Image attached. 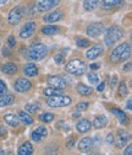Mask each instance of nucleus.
<instances>
[{
	"label": "nucleus",
	"instance_id": "1",
	"mask_svg": "<svg viewBox=\"0 0 132 155\" xmlns=\"http://www.w3.org/2000/svg\"><path fill=\"white\" fill-rule=\"evenodd\" d=\"M131 55V46L128 43H121L112 49L110 54V61L112 63L118 62H126Z\"/></svg>",
	"mask_w": 132,
	"mask_h": 155
},
{
	"label": "nucleus",
	"instance_id": "2",
	"mask_svg": "<svg viewBox=\"0 0 132 155\" xmlns=\"http://www.w3.org/2000/svg\"><path fill=\"white\" fill-rule=\"evenodd\" d=\"M124 35H125V31H124V28H121L120 26H110V27L105 31L104 42H105L108 46H111V45L119 42L121 38L124 37Z\"/></svg>",
	"mask_w": 132,
	"mask_h": 155
},
{
	"label": "nucleus",
	"instance_id": "3",
	"mask_svg": "<svg viewBox=\"0 0 132 155\" xmlns=\"http://www.w3.org/2000/svg\"><path fill=\"white\" fill-rule=\"evenodd\" d=\"M48 54V48L44 43L33 42L28 48V57L32 61H41Z\"/></svg>",
	"mask_w": 132,
	"mask_h": 155
},
{
	"label": "nucleus",
	"instance_id": "4",
	"mask_svg": "<svg viewBox=\"0 0 132 155\" xmlns=\"http://www.w3.org/2000/svg\"><path fill=\"white\" fill-rule=\"evenodd\" d=\"M86 69H87V65L81 59H71L70 62H67V64L65 65V70L69 73V74H72V75H82L83 73H86Z\"/></svg>",
	"mask_w": 132,
	"mask_h": 155
},
{
	"label": "nucleus",
	"instance_id": "5",
	"mask_svg": "<svg viewBox=\"0 0 132 155\" xmlns=\"http://www.w3.org/2000/svg\"><path fill=\"white\" fill-rule=\"evenodd\" d=\"M72 102V99L70 96H66V95H54V96H49L48 100H47V105L50 106V107H65V106H69L70 104Z\"/></svg>",
	"mask_w": 132,
	"mask_h": 155
},
{
	"label": "nucleus",
	"instance_id": "6",
	"mask_svg": "<svg viewBox=\"0 0 132 155\" xmlns=\"http://www.w3.org/2000/svg\"><path fill=\"white\" fill-rule=\"evenodd\" d=\"M60 0H35L34 3V10L39 12H45L51 10L53 8L58 6Z\"/></svg>",
	"mask_w": 132,
	"mask_h": 155
},
{
	"label": "nucleus",
	"instance_id": "7",
	"mask_svg": "<svg viewBox=\"0 0 132 155\" xmlns=\"http://www.w3.org/2000/svg\"><path fill=\"white\" fill-rule=\"evenodd\" d=\"M22 16H23V9L20 8V6H16L10 11V14L8 16V21L11 25H16V24H18L21 21Z\"/></svg>",
	"mask_w": 132,
	"mask_h": 155
},
{
	"label": "nucleus",
	"instance_id": "8",
	"mask_svg": "<svg viewBox=\"0 0 132 155\" xmlns=\"http://www.w3.org/2000/svg\"><path fill=\"white\" fill-rule=\"evenodd\" d=\"M31 87H32V83L28 79H25V78H18L14 84V89L17 92H26Z\"/></svg>",
	"mask_w": 132,
	"mask_h": 155
},
{
	"label": "nucleus",
	"instance_id": "9",
	"mask_svg": "<svg viewBox=\"0 0 132 155\" xmlns=\"http://www.w3.org/2000/svg\"><path fill=\"white\" fill-rule=\"evenodd\" d=\"M104 31H105V27L102 22H94V24H91L87 27V35L91 36V37H98Z\"/></svg>",
	"mask_w": 132,
	"mask_h": 155
},
{
	"label": "nucleus",
	"instance_id": "10",
	"mask_svg": "<svg viewBox=\"0 0 132 155\" xmlns=\"http://www.w3.org/2000/svg\"><path fill=\"white\" fill-rule=\"evenodd\" d=\"M48 83L53 86V87H56V89H61L64 90L67 85L66 80L64 79L63 76H58V75H54V76H49L48 78Z\"/></svg>",
	"mask_w": 132,
	"mask_h": 155
},
{
	"label": "nucleus",
	"instance_id": "11",
	"mask_svg": "<svg viewBox=\"0 0 132 155\" xmlns=\"http://www.w3.org/2000/svg\"><path fill=\"white\" fill-rule=\"evenodd\" d=\"M35 28H37V26H35L34 22H27V24H25L22 26V28L20 30V37L23 38V40H26V38H29L34 33Z\"/></svg>",
	"mask_w": 132,
	"mask_h": 155
},
{
	"label": "nucleus",
	"instance_id": "12",
	"mask_svg": "<svg viewBox=\"0 0 132 155\" xmlns=\"http://www.w3.org/2000/svg\"><path fill=\"white\" fill-rule=\"evenodd\" d=\"M128 139H130V134L126 130H118L116 138H114V142L118 148H124L128 142Z\"/></svg>",
	"mask_w": 132,
	"mask_h": 155
},
{
	"label": "nucleus",
	"instance_id": "13",
	"mask_svg": "<svg viewBox=\"0 0 132 155\" xmlns=\"http://www.w3.org/2000/svg\"><path fill=\"white\" fill-rule=\"evenodd\" d=\"M104 52V47L102 45H94L86 52L87 59H97V58Z\"/></svg>",
	"mask_w": 132,
	"mask_h": 155
},
{
	"label": "nucleus",
	"instance_id": "14",
	"mask_svg": "<svg viewBox=\"0 0 132 155\" xmlns=\"http://www.w3.org/2000/svg\"><path fill=\"white\" fill-rule=\"evenodd\" d=\"M61 18H63V11L56 10V11H53L50 14H47L43 17V21L44 22H48V24H54V22L60 21Z\"/></svg>",
	"mask_w": 132,
	"mask_h": 155
},
{
	"label": "nucleus",
	"instance_id": "15",
	"mask_svg": "<svg viewBox=\"0 0 132 155\" xmlns=\"http://www.w3.org/2000/svg\"><path fill=\"white\" fill-rule=\"evenodd\" d=\"M23 74L28 78H33V76H37L38 75V68L34 63H27L25 67H23Z\"/></svg>",
	"mask_w": 132,
	"mask_h": 155
},
{
	"label": "nucleus",
	"instance_id": "16",
	"mask_svg": "<svg viewBox=\"0 0 132 155\" xmlns=\"http://www.w3.org/2000/svg\"><path fill=\"white\" fill-rule=\"evenodd\" d=\"M92 147H93V142L88 137L87 138H82L80 140V143H78V149H80L81 153H88V151H91Z\"/></svg>",
	"mask_w": 132,
	"mask_h": 155
},
{
	"label": "nucleus",
	"instance_id": "17",
	"mask_svg": "<svg viewBox=\"0 0 132 155\" xmlns=\"http://www.w3.org/2000/svg\"><path fill=\"white\" fill-rule=\"evenodd\" d=\"M110 112H111L112 114L116 116V117L119 118V121H120V123H122V124H127V123H128V118H127L126 113H125L124 111H121L120 108L111 107V108H110Z\"/></svg>",
	"mask_w": 132,
	"mask_h": 155
},
{
	"label": "nucleus",
	"instance_id": "18",
	"mask_svg": "<svg viewBox=\"0 0 132 155\" xmlns=\"http://www.w3.org/2000/svg\"><path fill=\"white\" fill-rule=\"evenodd\" d=\"M14 101H15L14 95H11V94H8V92L0 94V107H5V106H9V105H11Z\"/></svg>",
	"mask_w": 132,
	"mask_h": 155
},
{
	"label": "nucleus",
	"instance_id": "19",
	"mask_svg": "<svg viewBox=\"0 0 132 155\" xmlns=\"http://www.w3.org/2000/svg\"><path fill=\"white\" fill-rule=\"evenodd\" d=\"M121 5H122V0H102V6L103 9H106V10L115 9Z\"/></svg>",
	"mask_w": 132,
	"mask_h": 155
},
{
	"label": "nucleus",
	"instance_id": "20",
	"mask_svg": "<svg viewBox=\"0 0 132 155\" xmlns=\"http://www.w3.org/2000/svg\"><path fill=\"white\" fill-rule=\"evenodd\" d=\"M17 65L15 63H4L2 65V71L6 75H14L17 73Z\"/></svg>",
	"mask_w": 132,
	"mask_h": 155
},
{
	"label": "nucleus",
	"instance_id": "21",
	"mask_svg": "<svg viewBox=\"0 0 132 155\" xmlns=\"http://www.w3.org/2000/svg\"><path fill=\"white\" fill-rule=\"evenodd\" d=\"M91 127H92V123H91L88 120H81V121H78L77 124H76V129H77L80 133H86V132H88V130L91 129Z\"/></svg>",
	"mask_w": 132,
	"mask_h": 155
},
{
	"label": "nucleus",
	"instance_id": "22",
	"mask_svg": "<svg viewBox=\"0 0 132 155\" xmlns=\"http://www.w3.org/2000/svg\"><path fill=\"white\" fill-rule=\"evenodd\" d=\"M106 124H108V118L103 114L97 116V117L94 118V121H93V126H94V128H97V129L104 128Z\"/></svg>",
	"mask_w": 132,
	"mask_h": 155
},
{
	"label": "nucleus",
	"instance_id": "23",
	"mask_svg": "<svg viewBox=\"0 0 132 155\" xmlns=\"http://www.w3.org/2000/svg\"><path fill=\"white\" fill-rule=\"evenodd\" d=\"M18 121L20 122H22L23 124H26V126H31L32 123H33V118L31 117V116L28 114V112H26V111H21V112H18Z\"/></svg>",
	"mask_w": 132,
	"mask_h": 155
},
{
	"label": "nucleus",
	"instance_id": "24",
	"mask_svg": "<svg viewBox=\"0 0 132 155\" xmlns=\"http://www.w3.org/2000/svg\"><path fill=\"white\" fill-rule=\"evenodd\" d=\"M33 153V147L29 142H25L18 148V155H31Z\"/></svg>",
	"mask_w": 132,
	"mask_h": 155
},
{
	"label": "nucleus",
	"instance_id": "25",
	"mask_svg": "<svg viewBox=\"0 0 132 155\" xmlns=\"http://www.w3.org/2000/svg\"><path fill=\"white\" fill-rule=\"evenodd\" d=\"M4 120H5V122H6L9 126H11V127H17L18 123H20V121H18V117H17L16 114H12V113L5 114V116H4Z\"/></svg>",
	"mask_w": 132,
	"mask_h": 155
},
{
	"label": "nucleus",
	"instance_id": "26",
	"mask_svg": "<svg viewBox=\"0 0 132 155\" xmlns=\"http://www.w3.org/2000/svg\"><path fill=\"white\" fill-rule=\"evenodd\" d=\"M42 33L45 35V36H53V35H56V33H59V27H56L54 25H47L44 27H42Z\"/></svg>",
	"mask_w": 132,
	"mask_h": 155
},
{
	"label": "nucleus",
	"instance_id": "27",
	"mask_svg": "<svg viewBox=\"0 0 132 155\" xmlns=\"http://www.w3.org/2000/svg\"><path fill=\"white\" fill-rule=\"evenodd\" d=\"M98 5H99V0H84V2H83V8L87 11L96 10Z\"/></svg>",
	"mask_w": 132,
	"mask_h": 155
},
{
	"label": "nucleus",
	"instance_id": "28",
	"mask_svg": "<svg viewBox=\"0 0 132 155\" xmlns=\"http://www.w3.org/2000/svg\"><path fill=\"white\" fill-rule=\"evenodd\" d=\"M77 92L81 96H88V95H91L93 92V89L89 87V86H87V85H84V84H82V83H80L77 85Z\"/></svg>",
	"mask_w": 132,
	"mask_h": 155
},
{
	"label": "nucleus",
	"instance_id": "29",
	"mask_svg": "<svg viewBox=\"0 0 132 155\" xmlns=\"http://www.w3.org/2000/svg\"><path fill=\"white\" fill-rule=\"evenodd\" d=\"M41 107L42 106L39 104H27L25 106L26 112H28V113H35V112H38L41 110Z\"/></svg>",
	"mask_w": 132,
	"mask_h": 155
},
{
	"label": "nucleus",
	"instance_id": "30",
	"mask_svg": "<svg viewBox=\"0 0 132 155\" xmlns=\"http://www.w3.org/2000/svg\"><path fill=\"white\" fill-rule=\"evenodd\" d=\"M44 95L45 96H54V95H59V94H61V89H56V87H47V89H44Z\"/></svg>",
	"mask_w": 132,
	"mask_h": 155
},
{
	"label": "nucleus",
	"instance_id": "31",
	"mask_svg": "<svg viewBox=\"0 0 132 155\" xmlns=\"http://www.w3.org/2000/svg\"><path fill=\"white\" fill-rule=\"evenodd\" d=\"M39 120L42 122H44V123H50L54 120V114L53 113H49V112H44V113H42L39 116Z\"/></svg>",
	"mask_w": 132,
	"mask_h": 155
},
{
	"label": "nucleus",
	"instance_id": "32",
	"mask_svg": "<svg viewBox=\"0 0 132 155\" xmlns=\"http://www.w3.org/2000/svg\"><path fill=\"white\" fill-rule=\"evenodd\" d=\"M76 45H77L78 47H81V48H87V47L91 45V42H89V40H87V38L77 37V38H76Z\"/></svg>",
	"mask_w": 132,
	"mask_h": 155
},
{
	"label": "nucleus",
	"instance_id": "33",
	"mask_svg": "<svg viewBox=\"0 0 132 155\" xmlns=\"http://www.w3.org/2000/svg\"><path fill=\"white\" fill-rule=\"evenodd\" d=\"M128 94V89H127V85L125 81H121L120 83V86H119V95L121 96V97H126Z\"/></svg>",
	"mask_w": 132,
	"mask_h": 155
},
{
	"label": "nucleus",
	"instance_id": "34",
	"mask_svg": "<svg viewBox=\"0 0 132 155\" xmlns=\"http://www.w3.org/2000/svg\"><path fill=\"white\" fill-rule=\"evenodd\" d=\"M31 138H32V140L33 142H37V143H39V142H42L45 137H44V135H42L39 132H37L35 129L32 132V134H31Z\"/></svg>",
	"mask_w": 132,
	"mask_h": 155
},
{
	"label": "nucleus",
	"instance_id": "35",
	"mask_svg": "<svg viewBox=\"0 0 132 155\" xmlns=\"http://www.w3.org/2000/svg\"><path fill=\"white\" fill-rule=\"evenodd\" d=\"M87 79H88V81H89L91 84H94V85H97V84L99 83V78H98L97 73H88Z\"/></svg>",
	"mask_w": 132,
	"mask_h": 155
},
{
	"label": "nucleus",
	"instance_id": "36",
	"mask_svg": "<svg viewBox=\"0 0 132 155\" xmlns=\"http://www.w3.org/2000/svg\"><path fill=\"white\" fill-rule=\"evenodd\" d=\"M54 61H55V63L56 64H63V63H65V57H64V54L63 53H58V54H55V57H54Z\"/></svg>",
	"mask_w": 132,
	"mask_h": 155
},
{
	"label": "nucleus",
	"instance_id": "37",
	"mask_svg": "<svg viewBox=\"0 0 132 155\" xmlns=\"http://www.w3.org/2000/svg\"><path fill=\"white\" fill-rule=\"evenodd\" d=\"M88 106H89L88 102H81V104L77 105V111H80V112H81V111H84V110L88 108Z\"/></svg>",
	"mask_w": 132,
	"mask_h": 155
},
{
	"label": "nucleus",
	"instance_id": "38",
	"mask_svg": "<svg viewBox=\"0 0 132 155\" xmlns=\"http://www.w3.org/2000/svg\"><path fill=\"white\" fill-rule=\"evenodd\" d=\"M4 92H8V86L3 80H0V94H4Z\"/></svg>",
	"mask_w": 132,
	"mask_h": 155
},
{
	"label": "nucleus",
	"instance_id": "39",
	"mask_svg": "<svg viewBox=\"0 0 132 155\" xmlns=\"http://www.w3.org/2000/svg\"><path fill=\"white\" fill-rule=\"evenodd\" d=\"M75 145V137L73 135H71V137L67 139V142H66V147L67 148H72Z\"/></svg>",
	"mask_w": 132,
	"mask_h": 155
},
{
	"label": "nucleus",
	"instance_id": "40",
	"mask_svg": "<svg viewBox=\"0 0 132 155\" xmlns=\"http://www.w3.org/2000/svg\"><path fill=\"white\" fill-rule=\"evenodd\" d=\"M15 43H16V40L12 37V36H10L9 38H8V46H10V47H14L15 46Z\"/></svg>",
	"mask_w": 132,
	"mask_h": 155
},
{
	"label": "nucleus",
	"instance_id": "41",
	"mask_svg": "<svg viewBox=\"0 0 132 155\" xmlns=\"http://www.w3.org/2000/svg\"><path fill=\"white\" fill-rule=\"evenodd\" d=\"M106 142H108L109 144H112V143H114V135H112V134H109L108 137H106Z\"/></svg>",
	"mask_w": 132,
	"mask_h": 155
},
{
	"label": "nucleus",
	"instance_id": "42",
	"mask_svg": "<svg viewBox=\"0 0 132 155\" xmlns=\"http://www.w3.org/2000/svg\"><path fill=\"white\" fill-rule=\"evenodd\" d=\"M125 154H126V155H131V154H132V145H131V144H130V145L127 147V149L125 150Z\"/></svg>",
	"mask_w": 132,
	"mask_h": 155
},
{
	"label": "nucleus",
	"instance_id": "43",
	"mask_svg": "<svg viewBox=\"0 0 132 155\" xmlns=\"http://www.w3.org/2000/svg\"><path fill=\"white\" fill-rule=\"evenodd\" d=\"M104 86H105V83H100V84L97 86V90H98V91H103V90H104Z\"/></svg>",
	"mask_w": 132,
	"mask_h": 155
},
{
	"label": "nucleus",
	"instance_id": "44",
	"mask_svg": "<svg viewBox=\"0 0 132 155\" xmlns=\"http://www.w3.org/2000/svg\"><path fill=\"white\" fill-rule=\"evenodd\" d=\"M5 134H6V129L3 126H0V135H5Z\"/></svg>",
	"mask_w": 132,
	"mask_h": 155
},
{
	"label": "nucleus",
	"instance_id": "45",
	"mask_svg": "<svg viewBox=\"0 0 132 155\" xmlns=\"http://www.w3.org/2000/svg\"><path fill=\"white\" fill-rule=\"evenodd\" d=\"M100 68V64H91V69H99Z\"/></svg>",
	"mask_w": 132,
	"mask_h": 155
},
{
	"label": "nucleus",
	"instance_id": "46",
	"mask_svg": "<svg viewBox=\"0 0 132 155\" xmlns=\"http://www.w3.org/2000/svg\"><path fill=\"white\" fill-rule=\"evenodd\" d=\"M116 81H118V78H115V76H114V78H112V83H111V87H112V89H114V86H115V83H116Z\"/></svg>",
	"mask_w": 132,
	"mask_h": 155
},
{
	"label": "nucleus",
	"instance_id": "47",
	"mask_svg": "<svg viewBox=\"0 0 132 155\" xmlns=\"http://www.w3.org/2000/svg\"><path fill=\"white\" fill-rule=\"evenodd\" d=\"M131 102H132L131 100H128V102H127V110H130V111H131Z\"/></svg>",
	"mask_w": 132,
	"mask_h": 155
},
{
	"label": "nucleus",
	"instance_id": "48",
	"mask_svg": "<svg viewBox=\"0 0 132 155\" xmlns=\"http://www.w3.org/2000/svg\"><path fill=\"white\" fill-rule=\"evenodd\" d=\"M8 2V0H0V5H2V4H5Z\"/></svg>",
	"mask_w": 132,
	"mask_h": 155
},
{
	"label": "nucleus",
	"instance_id": "49",
	"mask_svg": "<svg viewBox=\"0 0 132 155\" xmlns=\"http://www.w3.org/2000/svg\"><path fill=\"white\" fill-rule=\"evenodd\" d=\"M5 154H6V153H5L4 150H0V155H5Z\"/></svg>",
	"mask_w": 132,
	"mask_h": 155
},
{
	"label": "nucleus",
	"instance_id": "50",
	"mask_svg": "<svg viewBox=\"0 0 132 155\" xmlns=\"http://www.w3.org/2000/svg\"><path fill=\"white\" fill-rule=\"evenodd\" d=\"M0 46H2V43H0Z\"/></svg>",
	"mask_w": 132,
	"mask_h": 155
}]
</instances>
